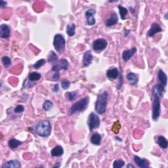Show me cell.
<instances>
[{
    "label": "cell",
    "mask_w": 168,
    "mask_h": 168,
    "mask_svg": "<svg viewBox=\"0 0 168 168\" xmlns=\"http://www.w3.org/2000/svg\"><path fill=\"white\" fill-rule=\"evenodd\" d=\"M164 96L156 87V85L152 88V118L154 121H157L159 119L161 114L160 98Z\"/></svg>",
    "instance_id": "obj_1"
},
{
    "label": "cell",
    "mask_w": 168,
    "mask_h": 168,
    "mask_svg": "<svg viewBox=\"0 0 168 168\" xmlns=\"http://www.w3.org/2000/svg\"><path fill=\"white\" fill-rule=\"evenodd\" d=\"M108 99V93L107 91H104L98 95L97 101L95 102V109L99 114H103L107 111Z\"/></svg>",
    "instance_id": "obj_2"
},
{
    "label": "cell",
    "mask_w": 168,
    "mask_h": 168,
    "mask_svg": "<svg viewBox=\"0 0 168 168\" xmlns=\"http://www.w3.org/2000/svg\"><path fill=\"white\" fill-rule=\"evenodd\" d=\"M51 131V125L49 120H42L37 123L36 132L42 137H47L49 136Z\"/></svg>",
    "instance_id": "obj_3"
},
{
    "label": "cell",
    "mask_w": 168,
    "mask_h": 168,
    "mask_svg": "<svg viewBox=\"0 0 168 168\" xmlns=\"http://www.w3.org/2000/svg\"><path fill=\"white\" fill-rule=\"evenodd\" d=\"M90 103V97H86L75 102L70 109V114L72 115L78 112H81L87 109Z\"/></svg>",
    "instance_id": "obj_4"
},
{
    "label": "cell",
    "mask_w": 168,
    "mask_h": 168,
    "mask_svg": "<svg viewBox=\"0 0 168 168\" xmlns=\"http://www.w3.org/2000/svg\"><path fill=\"white\" fill-rule=\"evenodd\" d=\"M65 45H66V41L63 35L60 34H57L54 37L53 40V46L57 52L61 53L64 50Z\"/></svg>",
    "instance_id": "obj_5"
},
{
    "label": "cell",
    "mask_w": 168,
    "mask_h": 168,
    "mask_svg": "<svg viewBox=\"0 0 168 168\" xmlns=\"http://www.w3.org/2000/svg\"><path fill=\"white\" fill-rule=\"evenodd\" d=\"M101 124L100 118L99 117L97 114H96L95 112H91L89 115L88 120H87V125L90 131H92L95 129L98 128Z\"/></svg>",
    "instance_id": "obj_6"
},
{
    "label": "cell",
    "mask_w": 168,
    "mask_h": 168,
    "mask_svg": "<svg viewBox=\"0 0 168 168\" xmlns=\"http://www.w3.org/2000/svg\"><path fill=\"white\" fill-rule=\"evenodd\" d=\"M108 46L107 41L104 38H99L93 43V49L96 52H100L105 50Z\"/></svg>",
    "instance_id": "obj_7"
},
{
    "label": "cell",
    "mask_w": 168,
    "mask_h": 168,
    "mask_svg": "<svg viewBox=\"0 0 168 168\" xmlns=\"http://www.w3.org/2000/svg\"><path fill=\"white\" fill-rule=\"evenodd\" d=\"M68 68V62L66 59H61L58 63L55 64L52 67V71L56 72H59L61 70H67Z\"/></svg>",
    "instance_id": "obj_8"
},
{
    "label": "cell",
    "mask_w": 168,
    "mask_h": 168,
    "mask_svg": "<svg viewBox=\"0 0 168 168\" xmlns=\"http://www.w3.org/2000/svg\"><path fill=\"white\" fill-rule=\"evenodd\" d=\"M96 13L95 10L94 9H88L87 11L85 12V16L86 17L87 19V24L89 26H93L96 23V20L94 17V15Z\"/></svg>",
    "instance_id": "obj_9"
},
{
    "label": "cell",
    "mask_w": 168,
    "mask_h": 168,
    "mask_svg": "<svg viewBox=\"0 0 168 168\" xmlns=\"http://www.w3.org/2000/svg\"><path fill=\"white\" fill-rule=\"evenodd\" d=\"M11 36V29L8 25H1L0 26V37L2 39H8Z\"/></svg>",
    "instance_id": "obj_10"
},
{
    "label": "cell",
    "mask_w": 168,
    "mask_h": 168,
    "mask_svg": "<svg viewBox=\"0 0 168 168\" xmlns=\"http://www.w3.org/2000/svg\"><path fill=\"white\" fill-rule=\"evenodd\" d=\"M134 162L140 168H149L150 167V163L148 160L137 156H134Z\"/></svg>",
    "instance_id": "obj_11"
},
{
    "label": "cell",
    "mask_w": 168,
    "mask_h": 168,
    "mask_svg": "<svg viewBox=\"0 0 168 168\" xmlns=\"http://www.w3.org/2000/svg\"><path fill=\"white\" fill-rule=\"evenodd\" d=\"M162 31V28H161L160 25L158 23H152L150 26V30L148 31L147 36L149 37H153L156 34L159 33Z\"/></svg>",
    "instance_id": "obj_12"
},
{
    "label": "cell",
    "mask_w": 168,
    "mask_h": 168,
    "mask_svg": "<svg viewBox=\"0 0 168 168\" xmlns=\"http://www.w3.org/2000/svg\"><path fill=\"white\" fill-rule=\"evenodd\" d=\"M137 48L133 47L129 50H125L122 53V59L124 62H128L131 59V58L134 55L135 53L137 52Z\"/></svg>",
    "instance_id": "obj_13"
},
{
    "label": "cell",
    "mask_w": 168,
    "mask_h": 168,
    "mask_svg": "<svg viewBox=\"0 0 168 168\" xmlns=\"http://www.w3.org/2000/svg\"><path fill=\"white\" fill-rule=\"evenodd\" d=\"M2 168H20L21 167V164L17 160H12L7 161L3 164Z\"/></svg>",
    "instance_id": "obj_14"
},
{
    "label": "cell",
    "mask_w": 168,
    "mask_h": 168,
    "mask_svg": "<svg viewBox=\"0 0 168 168\" xmlns=\"http://www.w3.org/2000/svg\"><path fill=\"white\" fill-rule=\"evenodd\" d=\"M158 80L159 81V84L163 85L164 87H166L167 84V76L162 70H159L158 72Z\"/></svg>",
    "instance_id": "obj_15"
},
{
    "label": "cell",
    "mask_w": 168,
    "mask_h": 168,
    "mask_svg": "<svg viewBox=\"0 0 168 168\" xmlns=\"http://www.w3.org/2000/svg\"><path fill=\"white\" fill-rule=\"evenodd\" d=\"M93 60V55L91 53V51L90 50L87 51L83 56V65L84 66L87 67L91 64Z\"/></svg>",
    "instance_id": "obj_16"
},
{
    "label": "cell",
    "mask_w": 168,
    "mask_h": 168,
    "mask_svg": "<svg viewBox=\"0 0 168 168\" xmlns=\"http://www.w3.org/2000/svg\"><path fill=\"white\" fill-rule=\"evenodd\" d=\"M118 22V16L116 13H112L111 16L105 22V25L107 27H111L114 26Z\"/></svg>",
    "instance_id": "obj_17"
},
{
    "label": "cell",
    "mask_w": 168,
    "mask_h": 168,
    "mask_svg": "<svg viewBox=\"0 0 168 168\" xmlns=\"http://www.w3.org/2000/svg\"><path fill=\"white\" fill-rule=\"evenodd\" d=\"M155 140H156V143L162 149H166L167 148V146H168L167 140L164 137V136H162V135L156 136L155 137Z\"/></svg>",
    "instance_id": "obj_18"
},
{
    "label": "cell",
    "mask_w": 168,
    "mask_h": 168,
    "mask_svg": "<svg viewBox=\"0 0 168 168\" xmlns=\"http://www.w3.org/2000/svg\"><path fill=\"white\" fill-rule=\"evenodd\" d=\"M119 71L117 68H112L107 70V76L109 80H116V78H118L119 76Z\"/></svg>",
    "instance_id": "obj_19"
},
{
    "label": "cell",
    "mask_w": 168,
    "mask_h": 168,
    "mask_svg": "<svg viewBox=\"0 0 168 168\" xmlns=\"http://www.w3.org/2000/svg\"><path fill=\"white\" fill-rule=\"evenodd\" d=\"M64 154V149L60 145H57L51 150V155L53 157H59Z\"/></svg>",
    "instance_id": "obj_20"
},
{
    "label": "cell",
    "mask_w": 168,
    "mask_h": 168,
    "mask_svg": "<svg viewBox=\"0 0 168 168\" xmlns=\"http://www.w3.org/2000/svg\"><path fill=\"white\" fill-rule=\"evenodd\" d=\"M101 140H102V137L100 134H99L97 133L93 134L90 139V141L93 145H97V146L101 145Z\"/></svg>",
    "instance_id": "obj_21"
},
{
    "label": "cell",
    "mask_w": 168,
    "mask_h": 168,
    "mask_svg": "<svg viewBox=\"0 0 168 168\" xmlns=\"http://www.w3.org/2000/svg\"><path fill=\"white\" fill-rule=\"evenodd\" d=\"M127 79H128L130 85H135L138 82L137 76V75L135 74L133 72H129L128 75H127Z\"/></svg>",
    "instance_id": "obj_22"
},
{
    "label": "cell",
    "mask_w": 168,
    "mask_h": 168,
    "mask_svg": "<svg viewBox=\"0 0 168 168\" xmlns=\"http://www.w3.org/2000/svg\"><path fill=\"white\" fill-rule=\"evenodd\" d=\"M22 144V143L19 140H16L15 139H11L9 140V141L8 143V145L10 149H15L16 148H18V147L20 145H21Z\"/></svg>",
    "instance_id": "obj_23"
},
{
    "label": "cell",
    "mask_w": 168,
    "mask_h": 168,
    "mask_svg": "<svg viewBox=\"0 0 168 168\" xmlns=\"http://www.w3.org/2000/svg\"><path fill=\"white\" fill-rule=\"evenodd\" d=\"M41 78H42V75H41L40 73L36 72H31L29 74L28 79L30 81L34 82V81H39Z\"/></svg>",
    "instance_id": "obj_24"
},
{
    "label": "cell",
    "mask_w": 168,
    "mask_h": 168,
    "mask_svg": "<svg viewBox=\"0 0 168 168\" xmlns=\"http://www.w3.org/2000/svg\"><path fill=\"white\" fill-rule=\"evenodd\" d=\"M75 30H76V25L74 24L68 25L66 27V34L69 37H72L75 35Z\"/></svg>",
    "instance_id": "obj_25"
},
{
    "label": "cell",
    "mask_w": 168,
    "mask_h": 168,
    "mask_svg": "<svg viewBox=\"0 0 168 168\" xmlns=\"http://www.w3.org/2000/svg\"><path fill=\"white\" fill-rule=\"evenodd\" d=\"M118 9H119V15H120L121 19L122 20H125L126 15H128V9H126L125 7H123L122 5H118Z\"/></svg>",
    "instance_id": "obj_26"
},
{
    "label": "cell",
    "mask_w": 168,
    "mask_h": 168,
    "mask_svg": "<svg viewBox=\"0 0 168 168\" xmlns=\"http://www.w3.org/2000/svg\"><path fill=\"white\" fill-rule=\"evenodd\" d=\"M65 97L67 100L70 101H74L77 97V93L76 91L74 92H66L65 93Z\"/></svg>",
    "instance_id": "obj_27"
},
{
    "label": "cell",
    "mask_w": 168,
    "mask_h": 168,
    "mask_svg": "<svg viewBox=\"0 0 168 168\" xmlns=\"http://www.w3.org/2000/svg\"><path fill=\"white\" fill-rule=\"evenodd\" d=\"M57 60V54L53 51H51L50 53L48 55V62L49 63H55Z\"/></svg>",
    "instance_id": "obj_28"
},
{
    "label": "cell",
    "mask_w": 168,
    "mask_h": 168,
    "mask_svg": "<svg viewBox=\"0 0 168 168\" xmlns=\"http://www.w3.org/2000/svg\"><path fill=\"white\" fill-rule=\"evenodd\" d=\"M1 61L5 68H9L11 65V60L7 56H3L1 58Z\"/></svg>",
    "instance_id": "obj_29"
},
{
    "label": "cell",
    "mask_w": 168,
    "mask_h": 168,
    "mask_svg": "<svg viewBox=\"0 0 168 168\" xmlns=\"http://www.w3.org/2000/svg\"><path fill=\"white\" fill-rule=\"evenodd\" d=\"M53 103L49 100H46L43 104V108L46 111H49L53 108Z\"/></svg>",
    "instance_id": "obj_30"
},
{
    "label": "cell",
    "mask_w": 168,
    "mask_h": 168,
    "mask_svg": "<svg viewBox=\"0 0 168 168\" xmlns=\"http://www.w3.org/2000/svg\"><path fill=\"white\" fill-rule=\"evenodd\" d=\"M125 165V162L122 160H115L113 163V167L114 168H120Z\"/></svg>",
    "instance_id": "obj_31"
},
{
    "label": "cell",
    "mask_w": 168,
    "mask_h": 168,
    "mask_svg": "<svg viewBox=\"0 0 168 168\" xmlns=\"http://www.w3.org/2000/svg\"><path fill=\"white\" fill-rule=\"evenodd\" d=\"M46 61L45 59H40L39 60H37L36 63L33 65V67L35 68V69H39L40 68L43 66L44 64H46Z\"/></svg>",
    "instance_id": "obj_32"
},
{
    "label": "cell",
    "mask_w": 168,
    "mask_h": 168,
    "mask_svg": "<svg viewBox=\"0 0 168 168\" xmlns=\"http://www.w3.org/2000/svg\"><path fill=\"white\" fill-rule=\"evenodd\" d=\"M70 82L67 80H64L63 81H62L61 82V87L63 90H68V88L70 87Z\"/></svg>",
    "instance_id": "obj_33"
},
{
    "label": "cell",
    "mask_w": 168,
    "mask_h": 168,
    "mask_svg": "<svg viewBox=\"0 0 168 168\" xmlns=\"http://www.w3.org/2000/svg\"><path fill=\"white\" fill-rule=\"evenodd\" d=\"M24 111H25V107H24V106H22L21 105H17L14 109V112L15 113H16V114H20V113H22L24 112Z\"/></svg>",
    "instance_id": "obj_34"
},
{
    "label": "cell",
    "mask_w": 168,
    "mask_h": 168,
    "mask_svg": "<svg viewBox=\"0 0 168 168\" xmlns=\"http://www.w3.org/2000/svg\"><path fill=\"white\" fill-rule=\"evenodd\" d=\"M60 78V73L59 72H56L55 74L53 75V80L54 81H57L59 80Z\"/></svg>",
    "instance_id": "obj_35"
},
{
    "label": "cell",
    "mask_w": 168,
    "mask_h": 168,
    "mask_svg": "<svg viewBox=\"0 0 168 168\" xmlns=\"http://www.w3.org/2000/svg\"><path fill=\"white\" fill-rule=\"evenodd\" d=\"M122 84H123V76H122V74H120V76H119V85L118 86V90L122 87Z\"/></svg>",
    "instance_id": "obj_36"
},
{
    "label": "cell",
    "mask_w": 168,
    "mask_h": 168,
    "mask_svg": "<svg viewBox=\"0 0 168 168\" xmlns=\"http://www.w3.org/2000/svg\"><path fill=\"white\" fill-rule=\"evenodd\" d=\"M7 4V3L6 1H1V2H0V8L3 9V8L5 7Z\"/></svg>",
    "instance_id": "obj_37"
},
{
    "label": "cell",
    "mask_w": 168,
    "mask_h": 168,
    "mask_svg": "<svg viewBox=\"0 0 168 168\" xmlns=\"http://www.w3.org/2000/svg\"><path fill=\"white\" fill-rule=\"evenodd\" d=\"M59 85L58 84H56L55 85H54V87H53V91H54V92H57L58 91H59Z\"/></svg>",
    "instance_id": "obj_38"
},
{
    "label": "cell",
    "mask_w": 168,
    "mask_h": 168,
    "mask_svg": "<svg viewBox=\"0 0 168 168\" xmlns=\"http://www.w3.org/2000/svg\"><path fill=\"white\" fill-rule=\"evenodd\" d=\"M127 167H128V168H130V167H131H131H132V168H134V166H133L132 165V164H129L127 166Z\"/></svg>",
    "instance_id": "obj_39"
},
{
    "label": "cell",
    "mask_w": 168,
    "mask_h": 168,
    "mask_svg": "<svg viewBox=\"0 0 168 168\" xmlns=\"http://www.w3.org/2000/svg\"><path fill=\"white\" fill-rule=\"evenodd\" d=\"M130 33V30H127V31H125V36H127L128 35V34Z\"/></svg>",
    "instance_id": "obj_40"
},
{
    "label": "cell",
    "mask_w": 168,
    "mask_h": 168,
    "mask_svg": "<svg viewBox=\"0 0 168 168\" xmlns=\"http://www.w3.org/2000/svg\"><path fill=\"white\" fill-rule=\"evenodd\" d=\"M116 139H117V140H119V141H122V140L121 139H119V138H118V137H116Z\"/></svg>",
    "instance_id": "obj_41"
},
{
    "label": "cell",
    "mask_w": 168,
    "mask_h": 168,
    "mask_svg": "<svg viewBox=\"0 0 168 168\" xmlns=\"http://www.w3.org/2000/svg\"><path fill=\"white\" fill-rule=\"evenodd\" d=\"M167 13H166V15H165V19L167 20Z\"/></svg>",
    "instance_id": "obj_42"
}]
</instances>
